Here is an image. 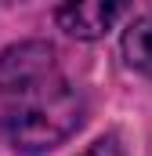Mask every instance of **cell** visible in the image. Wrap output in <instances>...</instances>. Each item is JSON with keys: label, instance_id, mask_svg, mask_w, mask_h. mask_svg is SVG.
Instances as JSON below:
<instances>
[{"label": "cell", "instance_id": "cell-2", "mask_svg": "<svg viewBox=\"0 0 152 156\" xmlns=\"http://www.w3.org/2000/svg\"><path fill=\"white\" fill-rule=\"evenodd\" d=\"M58 76L54 73V47L43 40L15 44L0 51V102H18L43 80Z\"/></svg>", "mask_w": 152, "mask_h": 156}, {"label": "cell", "instance_id": "cell-5", "mask_svg": "<svg viewBox=\"0 0 152 156\" xmlns=\"http://www.w3.org/2000/svg\"><path fill=\"white\" fill-rule=\"evenodd\" d=\"M80 156H127V153H123V145H119L116 134H105V138H98L94 145H87Z\"/></svg>", "mask_w": 152, "mask_h": 156}, {"label": "cell", "instance_id": "cell-1", "mask_svg": "<svg viewBox=\"0 0 152 156\" xmlns=\"http://www.w3.org/2000/svg\"><path fill=\"white\" fill-rule=\"evenodd\" d=\"M83 94L62 76L43 80L29 94H22L18 102L7 105V113L0 120L4 138L18 149V153H47L54 145H62L76 127L83 123Z\"/></svg>", "mask_w": 152, "mask_h": 156}, {"label": "cell", "instance_id": "cell-3", "mask_svg": "<svg viewBox=\"0 0 152 156\" xmlns=\"http://www.w3.org/2000/svg\"><path fill=\"white\" fill-rule=\"evenodd\" d=\"M123 15V4H102V0H91V4H62L54 11V22L80 40H98L112 29V22Z\"/></svg>", "mask_w": 152, "mask_h": 156}, {"label": "cell", "instance_id": "cell-4", "mask_svg": "<svg viewBox=\"0 0 152 156\" xmlns=\"http://www.w3.org/2000/svg\"><path fill=\"white\" fill-rule=\"evenodd\" d=\"M123 58H127L130 69L152 76V11L138 15L123 29Z\"/></svg>", "mask_w": 152, "mask_h": 156}]
</instances>
